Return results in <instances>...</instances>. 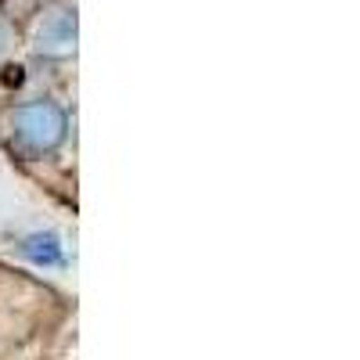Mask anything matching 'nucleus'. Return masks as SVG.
Here are the masks:
<instances>
[{
	"instance_id": "7ed1b4c3",
	"label": "nucleus",
	"mask_w": 360,
	"mask_h": 360,
	"mask_svg": "<svg viewBox=\"0 0 360 360\" xmlns=\"http://www.w3.org/2000/svg\"><path fill=\"white\" fill-rule=\"evenodd\" d=\"M22 256L33 263H44V266H54V263H62V245H58L54 234H29L22 242Z\"/></svg>"
},
{
	"instance_id": "f03ea898",
	"label": "nucleus",
	"mask_w": 360,
	"mask_h": 360,
	"mask_svg": "<svg viewBox=\"0 0 360 360\" xmlns=\"http://www.w3.org/2000/svg\"><path fill=\"white\" fill-rule=\"evenodd\" d=\"M33 47L47 58H65L76 51V15L65 8H51L44 11V18L37 22V37Z\"/></svg>"
},
{
	"instance_id": "f257e3e1",
	"label": "nucleus",
	"mask_w": 360,
	"mask_h": 360,
	"mask_svg": "<svg viewBox=\"0 0 360 360\" xmlns=\"http://www.w3.org/2000/svg\"><path fill=\"white\" fill-rule=\"evenodd\" d=\"M65 134H69V119L62 105L40 98V101H25L15 108V137L29 152H37V155L54 152L65 141Z\"/></svg>"
},
{
	"instance_id": "20e7f679",
	"label": "nucleus",
	"mask_w": 360,
	"mask_h": 360,
	"mask_svg": "<svg viewBox=\"0 0 360 360\" xmlns=\"http://www.w3.org/2000/svg\"><path fill=\"white\" fill-rule=\"evenodd\" d=\"M0 51H4V29H0Z\"/></svg>"
}]
</instances>
